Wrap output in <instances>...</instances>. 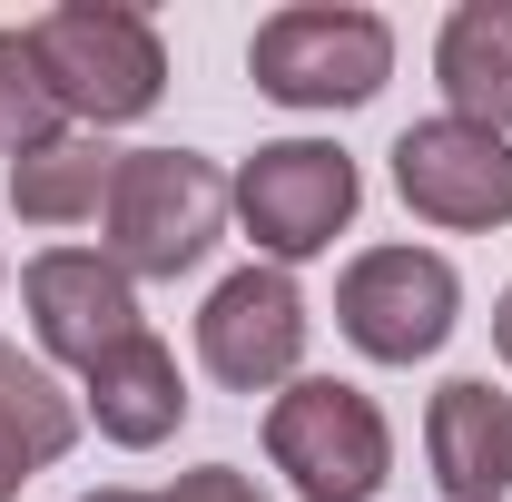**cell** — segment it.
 <instances>
[{"instance_id": "7a4b0ae2", "label": "cell", "mask_w": 512, "mask_h": 502, "mask_svg": "<svg viewBox=\"0 0 512 502\" xmlns=\"http://www.w3.org/2000/svg\"><path fill=\"white\" fill-rule=\"evenodd\" d=\"M30 50H40V79L60 99L69 128H128L168 99V40L148 10L128 0H60L30 20Z\"/></svg>"}, {"instance_id": "8992f818", "label": "cell", "mask_w": 512, "mask_h": 502, "mask_svg": "<svg viewBox=\"0 0 512 502\" xmlns=\"http://www.w3.org/2000/svg\"><path fill=\"white\" fill-rule=\"evenodd\" d=\"M335 325L365 365H424L463 325V276L434 247H365L335 276Z\"/></svg>"}, {"instance_id": "d6986e66", "label": "cell", "mask_w": 512, "mask_h": 502, "mask_svg": "<svg viewBox=\"0 0 512 502\" xmlns=\"http://www.w3.org/2000/svg\"><path fill=\"white\" fill-rule=\"evenodd\" d=\"M79 502H158V493H128V483H109V493H79Z\"/></svg>"}, {"instance_id": "52a82bcc", "label": "cell", "mask_w": 512, "mask_h": 502, "mask_svg": "<svg viewBox=\"0 0 512 502\" xmlns=\"http://www.w3.org/2000/svg\"><path fill=\"white\" fill-rule=\"evenodd\" d=\"M306 296L286 266H237L207 286L197 306V365L227 384V394H286L306 375Z\"/></svg>"}, {"instance_id": "7c38bea8", "label": "cell", "mask_w": 512, "mask_h": 502, "mask_svg": "<svg viewBox=\"0 0 512 502\" xmlns=\"http://www.w3.org/2000/svg\"><path fill=\"white\" fill-rule=\"evenodd\" d=\"M434 89H444V119H473V128L512 138V0H453L444 10Z\"/></svg>"}, {"instance_id": "9a60e30c", "label": "cell", "mask_w": 512, "mask_h": 502, "mask_svg": "<svg viewBox=\"0 0 512 502\" xmlns=\"http://www.w3.org/2000/svg\"><path fill=\"white\" fill-rule=\"evenodd\" d=\"M60 99H50V79H40V50H30V30H0V158H20V148H40V138H60Z\"/></svg>"}, {"instance_id": "5b68a950", "label": "cell", "mask_w": 512, "mask_h": 502, "mask_svg": "<svg viewBox=\"0 0 512 502\" xmlns=\"http://www.w3.org/2000/svg\"><path fill=\"white\" fill-rule=\"evenodd\" d=\"M227 207H237V227L256 237V266H306V256H325L355 227L365 168L335 138H266L256 158H237Z\"/></svg>"}, {"instance_id": "2e32d148", "label": "cell", "mask_w": 512, "mask_h": 502, "mask_svg": "<svg viewBox=\"0 0 512 502\" xmlns=\"http://www.w3.org/2000/svg\"><path fill=\"white\" fill-rule=\"evenodd\" d=\"M158 502H266V493H256V473H237V463H197V473H178Z\"/></svg>"}, {"instance_id": "3957f363", "label": "cell", "mask_w": 512, "mask_h": 502, "mask_svg": "<svg viewBox=\"0 0 512 502\" xmlns=\"http://www.w3.org/2000/svg\"><path fill=\"white\" fill-rule=\"evenodd\" d=\"M266 463L296 483V502H375L394 483V424L365 384L296 375L266 394Z\"/></svg>"}, {"instance_id": "5bb4252c", "label": "cell", "mask_w": 512, "mask_h": 502, "mask_svg": "<svg viewBox=\"0 0 512 502\" xmlns=\"http://www.w3.org/2000/svg\"><path fill=\"white\" fill-rule=\"evenodd\" d=\"M0 434L30 453V473H50L69 443H79V394H69L40 355H20L10 335H0Z\"/></svg>"}, {"instance_id": "e0dca14e", "label": "cell", "mask_w": 512, "mask_h": 502, "mask_svg": "<svg viewBox=\"0 0 512 502\" xmlns=\"http://www.w3.org/2000/svg\"><path fill=\"white\" fill-rule=\"evenodd\" d=\"M20 483H30V453L0 434V502H20Z\"/></svg>"}, {"instance_id": "ba28073f", "label": "cell", "mask_w": 512, "mask_h": 502, "mask_svg": "<svg viewBox=\"0 0 512 502\" xmlns=\"http://www.w3.org/2000/svg\"><path fill=\"white\" fill-rule=\"evenodd\" d=\"M394 197L453 237L512 227V138L473 119H414L394 138Z\"/></svg>"}, {"instance_id": "6da1fadb", "label": "cell", "mask_w": 512, "mask_h": 502, "mask_svg": "<svg viewBox=\"0 0 512 502\" xmlns=\"http://www.w3.org/2000/svg\"><path fill=\"white\" fill-rule=\"evenodd\" d=\"M227 237V178L197 148H119V178L99 207V256L128 286H178Z\"/></svg>"}, {"instance_id": "8fae6325", "label": "cell", "mask_w": 512, "mask_h": 502, "mask_svg": "<svg viewBox=\"0 0 512 502\" xmlns=\"http://www.w3.org/2000/svg\"><path fill=\"white\" fill-rule=\"evenodd\" d=\"M424 463L444 502H503L512 493V394H493V375H453L424 404Z\"/></svg>"}, {"instance_id": "4fadbf2b", "label": "cell", "mask_w": 512, "mask_h": 502, "mask_svg": "<svg viewBox=\"0 0 512 502\" xmlns=\"http://www.w3.org/2000/svg\"><path fill=\"white\" fill-rule=\"evenodd\" d=\"M109 178H119V148H99L89 128H60L10 158V207L20 227H89L109 207Z\"/></svg>"}, {"instance_id": "9c48e42d", "label": "cell", "mask_w": 512, "mask_h": 502, "mask_svg": "<svg viewBox=\"0 0 512 502\" xmlns=\"http://www.w3.org/2000/svg\"><path fill=\"white\" fill-rule=\"evenodd\" d=\"M20 306H30V335H40V365H69V375H89L109 345H128L148 325L138 286L99 247H40L20 266Z\"/></svg>"}, {"instance_id": "30bf717a", "label": "cell", "mask_w": 512, "mask_h": 502, "mask_svg": "<svg viewBox=\"0 0 512 502\" xmlns=\"http://www.w3.org/2000/svg\"><path fill=\"white\" fill-rule=\"evenodd\" d=\"M79 424H99V434L119 443V453H158V443L188 424V375H178V355H168V335H128L109 345L89 375H79Z\"/></svg>"}, {"instance_id": "277c9868", "label": "cell", "mask_w": 512, "mask_h": 502, "mask_svg": "<svg viewBox=\"0 0 512 502\" xmlns=\"http://www.w3.org/2000/svg\"><path fill=\"white\" fill-rule=\"evenodd\" d=\"M247 79L276 109H365L394 79V30L355 0H286L247 40Z\"/></svg>"}, {"instance_id": "ac0fdd59", "label": "cell", "mask_w": 512, "mask_h": 502, "mask_svg": "<svg viewBox=\"0 0 512 502\" xmlns=\"http://www.w3.org/2000/svg\"><path fill=\"white\" fill-rule=\"evenodd\" d=\"M493 345H503V365H512V286L493 296Z\"/></svg>"}]
</instances>
